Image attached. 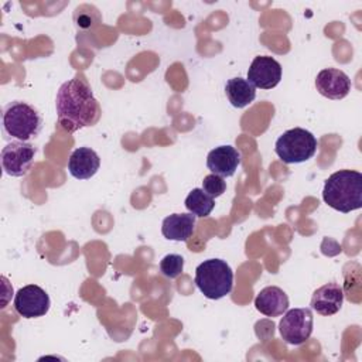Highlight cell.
<instances>
[{
    "mask_svg": "<svg viewBox=\"0 0 362 362\" xmlns=\"http://www.w3.org/2000/svg\"><path fill=\"white\" fill-rule=\"evenodd\" d=\"M1 127L6 137L28 141L41 132L42 117L33 105L24 100H13L3 109Z\"/></svg>",
    "mask_w": 362,
    "mask_h": 362,
    "instance_id": "cell-3",
    "label": "cell"
},
{
    "mask_svg": "<svg viewBox=\"0 0 362 362\" xmlns=\"http://www.w3.org/2000/svg\"><path fill=\"white\" fill-rule=\"evenodd\" d=\"M198 290L211 300H219L233 287V272L222 259H208L198 264L194 279Z\"/></svg>",
    "mask_w": 362,
    "mask_h": 362,
    "instance_id": "cell-4",
    "label": "cell"
},
{
    "mask_svg": "<svg viewBox=\"0 0 362 362\" xmlns=\"http://www.w3.org/2000/svg\"><path fill=\"white\" fill-rule=\"evenodd\" d=\"M255 307L266 317H279L287 311L288 297L280 287L267 286L257 293Z\"/></svg>",
    "mask_w": 362,
    "mask_h": 362,
    "instance_id": "cell-14",
    "label": "cell"
},
{
    "mask_svg": "<svg viewBox=\"0 0 362 362\" xmlns=\"http://www.w3.org/2000/svg\"><path fill=\"white\" fill-rule=\"evenodd\" d=\"M195 229V215L189 214H173L164 218L161 225V233L165 239L187 242Z\"/></svg>",
    "mask_w": 362,
    "mask_h": 362,
    "instance_id": "cell-15",
    "label": "cell"
},
{
    "mask_svg": "<svg viewBox=\"0 0 362 362\" xmlns=\"http://www.w3.org/2000/svg\"><path fill=\"white\" fill-rule=\"evenodd\" d=\"M184 269V257L181 255L170 253L160 260V272L168 279H177Z\"/></svg>",
    "mask_w": 362,
    "mask_h": 362,
    "instance_id": "cell-18",
    "label": "cell"
},
{
    "mask_svg": "<svg viewBox=\"0 0 362 362\" xmlns=\"http://www.w3.org/2000/svg\"><path fill=\"white\" fill-rule=\"evenodd\" d=\"M185 208L195 216L205 218L208 216L214 206L215 201L212 197H209L202 188H194L185 198Z\"/></svg>",
    "mask_w": 362,
    "mask_h": 362,
    "instance_id": "cell-17",
    "label": "cell"
},
{
    "mask_svg": "<svg viewBox=\"0 0 362 362\" xmlns=\"http://www.w3.org/2000/svg\"><path fill=\"white\" fill-rule=\"evenodd\" d=\"M35 153L37 148L28 141H10L3 147L0 154L4 173L10 177H24L33 165Z\"/></svg>",
    "mask_w": 362,
    "mask_h": 362,
    "instance_id": "cell-7",
    "label": "cell"
},
{
    "mask_svg": "<svg viewBox=\"0 0 362 362\" xmlns=\"http://www.w3.org/2000/svg\"><path fill=\"white\" fill-rule=\"evenodd\" d=\"M351 86L349 76L337 68H325L320 71L315 78L318 93L332 100L344 99L351 92Z\"/></svg>",
    "mask_w": 362,
    "mask_h": 362,
    "instance_id": "cell-10",
    "label": "cell"
},
{
    "mask_svg": "<svg viewBox=\"0 0 362 362\" xmlns=\"http://www.w3.org/2000/svg\"><path fill=\"white\" fill-rule=\"evenodd\" d=\"M280 79L281 65L273 57L259 55L252 61L247 69V81L255 88L272 89L279 85Z\"/></svg>",
    "mask_w": 362,
    "mask_h": 362,
    "instance_id": "cell-9",
    "label": "cell"
},
{
    "mask_svg": "<svg viewBox=\"0 0 362 362\" xmlns=\"http://www.w3.org/2000/svg\"><path fill=\"white\" fill-rule=\"evenodd\" d=\"M324 202L335 211L348 214L362 206V174L355 170L332 173L324 184Z\"/></svg>",
    "mask_w": 362,
    "mask_h": 362,
    "instance_id": "cell-2",
    "label": "cell"
},
{
    "mask_svg": "<svg viewBox=\"0 0 362 362\" xmlns=\"http://www.w3.org/2000/svg\"><path fill=\"white\" fill-rule=\"evenodd\" d=\"M55 109L59 126L71 133L93 126L100 117V106L90 86L79 78H72L59 86Z\"/></svg>",
    "mask_w": 362,
    "mask_h": 362,
    "instance_id": "cell-1",
    "label": "cell"
},
{
    "mask_svg": "<svg viewBox=\"0 0 362 362\" xmlns=\"http://www.w3.org/2000/svg\"><path fill=\"white\" fill-rule=\"evenodd\" d=\"M51 305L49 296L37 284L21 287L14 297V310L24 318H38L48 313Z\"/></svg>",
    "mask_w": 362,
    "mask_h": 362,
    "instance_id": "cell-8",
    "label": "cell"
},
{
    "mask_svg": "<svg viewBox=\"0 0 362 362\" xmlns=\"http://www.w3.org/2000/svg\"><path fill=\"white\" fill-rule=\"evenodd\" d=\"M314 318L310 308H293L284 313L279 322L281 338L290 345L304 344L313 334Z\"/></svg>",
    "mask_w": 362,
    "mask_h": 362,
    "instance_id": "cell-6",
    "label": "cell"
},
{
    "mask_svg": "<svg viewBox=\"0 0 362 362\" xmlns=\"http://www.w3.org/2000/svg\"><path fill=\"white\" fill-rule=\"evenodd\" d=\"M315 136L303 129L294 127L284 132L274 144V151L286 164H298L310 160L317 151Z\"/></svg>",
    "mask_w": 362,
    "mask_h": 362,
    "instance_id": "cell-5",
    "label": "cell"
},
{
    "mask_svg": "<svg viewBox=\"0 0 362 362\" xmlns=\"http://www.w3.org/2000/svg\"><path fill=\"white\" fill-rule=\"evenodd\" d=\"M225 93L233 107L242 109L255 100L256 88L247 79L236 76L226 82Z\"/></svg>",
    "mask_w": 362,
    "mask_h": 362,
    "instance_id": "cell-16",
    "label": "cell"
},
{
    "mask_svg": "<svg viewBox=\"0 0 362 362\" xmlns=\"http://www.w3.org/2000/svg\"><path fill=\"white\" fill-rule=\"evenodd\" d=\"M100 167V158L95 150L89 147L75 148L68 160V171L76 180H88L93 177Z\"/></svg>",
    "mask_w": 362,
    "mask_h": 362,
    "instance_id": "cell-13",
    "label": "cell"
},
{
    "mask_svg": "<svg viewBox=\"0 0 362 362\" xmlns=\"http://www.w3.org/2000/svg\"><path fill=\"white\" fill-rule=\"evenodd\" d=\"M344 303V290L335 283H327L318 287L311 297V308L321 315H334L337 314Z\"/></svg>",
    "mask_w": 362,
    "mask_h": 362,
    "instance_id": "cell-11",
    "label": "cell"
},
{
    "mask_svg": "<svg viewBox=\"0 0 362 362\" xmlns=\"http://www.w3.org/2000/svg\"><path fill=\"white\" fill-rule=\"evenodd\" d=\"M240 164V153L232 146H219L208 153L206 167L212 174L232 177Z\"/></svg>",
    "mask_w": 362,
    "mask_h": 362,
    "instance_id": "cell-12",
    "label": "cell"
},
{
    "mask_svg": "<svg viewBox=\"0 0 362 362\" xmlns=\"http://www.w3.org/2000/svg\"><path fill=\"white\" fill-rule=\"evenodd\" d=\"M202 189L212 198L221 197L226 189V182L223 177L216 174H209L202 181Z\"/></svg>",
    "mask_w": 362,
    "mask_h": 362,
    "instance_id": "cell-19",
    "label": "cell"
}]
</instances>
